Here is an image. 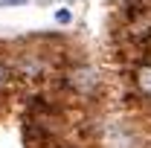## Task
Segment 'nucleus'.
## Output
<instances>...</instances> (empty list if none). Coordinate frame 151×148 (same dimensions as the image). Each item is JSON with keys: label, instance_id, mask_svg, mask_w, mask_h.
<instances>
[{"label": "nucleus", "instance_id": "6", "mask_svg": "<svg viewBox=\"0 0 151 148\" xmlns=\"http://www.w3.org/2000/svg\"><path fill=\"white\" fill-rule=\"evenodd\" d=\"M61 148H73V145H61Z\"/></svg>", "mask_w": 151, "mask_h": 148}, {"label": "nucleus", "instance_id": "3", "mask_svg": "<svg viewBox=\"0 0 151 148\" xmlns=\"http://www.w3.org/2000/svg\"><path fill=\"white\" fill-rule=\"evenodd\" d=\"M55 23H61V26L73 23V12L70 9H55Z\"/></svg>", "mask_w": 151, "mask_h": 148}, {"label": "nucleus", "instance_id": "1", "mask_svg": "<svg viewBox=\"0 0 151 148\" xmlns=\"http://www.w3.org/2000/svg\"><path fill=\"white\" fill-rule=\"evenodd\" d=\"M67 81H70V87H76V90H87V87L96 84V73L90 67H78V70H73V73L67 75Z\"/></svg>", "mask_w": 151, "mask_h": 148}, {"label": "nucleus", "instance_id": "2", "mask_svg": "<svg viewBox=\"0 0 151 148\" xmlns=\"http://www.w3.org/2000/svg\"><path fill=\"white\" fill-rule=\"evenodd\" d=\"M137 87L151 96V64H148V67H142V70L137 73Z\"/></svg>", "mask_w": 151, "mask_h": 148}, {"label": "nucleus", "instance_id": "4", "mask_svg": "<svg viewBox=\"0 0 151 148\" xmlns=\"http://www.w3.org/2000/svg\"><path fill=\"white\" fill-rule=\"evenodd\" d=\"M6 75H9V70H6V64H3V61H0V87H3V84H6Z\"/></svg>", "mask_w": 151, "mask_h": 148}, {"label": "nucleus", "instance_id": "5", "mask_svg": "<svg viewBox=\"0 0 151 148\" xmlns=\"http://www.w3.org/2000/svg\"><path fill=\"white\" fill-rule=\"evenodd\" d=\"M26 0H0V6H23Z\"/></svg>", "mask_w": 151, "mask_h": 148}]
</instances>
